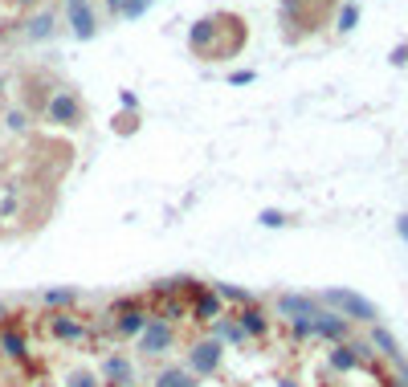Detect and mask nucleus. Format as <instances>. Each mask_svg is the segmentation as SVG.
<instances>
[{"instance_id":"obj_16","label":"nucleus","mask_w":408,"mask_h":387,"mask_svg":"<svg viewBox=\"0 0 408 387\" xmlns=\"http://www.w3.org/2000/svg\"><path fill=\"white\" fill-rule=\"evenodd\" d=\"M277 314H282L286 322H294V318H314L319 306H314L310 298H302V293H282V298H277Z\"/></svg>"},{"instance_id":"obj_11","label":"nucleus","mask_w":408,"mask_h":387,"mask_svg":"<svg viewBox=\"0 0 408 387\" xmlns=\"http://www.w3.org/2000/svg\"><path fill=\"white\" fill-rule=\"evenodd\" d=\"M323 302H326V306H335V310H343V314H351V318H363V322H372V318H375L372 302H363V298L351 293V290H326Z\"/></svg>"},{"instance_id":"obj_29","label":"nucleus","mask_w":408,"mask_h":387,"mask_svg":"<svg viewBox=\"0 0 408 387\" xmlns=\"http://www.w3.org/2000/svg\"><path fill=\"white\" fill-rule=\"evenodd\" d=\"M228 82H233V86H249V82H253V69H237V74H228Z\"/></svg>"},{"instance_id":"obj_4","label":"nucleus","mask_w":408,"mask_h":387,"mask_svg":"<svg viewBox=\"0 0 408 387\" xmlns=\"http://www.w3.org/2000/svg\"><path fill=\"white\" fill-rule=\"evenodd\" d=\"M172 347H176V326L167 322V318H155V314H151V322L143 326V335L135 339V355L139 359H163Z\"/></svg>"},{"instance_id":"obj_27","label":"nucleus","mask_w":408,"mask_h":387,"mask_svg":"<svg viewBox=\"0 0 408 387\" xmlns=\"http://www.w3.org/2000/svg\"><path fill=\"white\" fill-rule=\"evenodd\" d=\"M258 220H261V225H265V228H282V225H286V212H277V208H265V212H261V216H258Z\"/></svg>"},{"instance_id":"obj_15","label":"nucleus","mask_w":408,"mask_h":387,"mask_svg":"<svg viewBox=\"0 0 408 387\" xmlns=\"http://www.w3.org/2000/svg\"><path fill=\"white\" fill-rule=\"evenodd\" d=\"M151 387H200V379L184 363H160L151 375Z\"/></svg>"},{"instance_id":"obj_1","label":"nucleus","mask_w":408,"mask_h":387,"mask_svg":"<svg viewBox=\"0 0 408 387\" xmlns=\"http://www.w3.org/2000/svg\"><path fill=\"white\" fill-rule=\"evenodd\" d=\"M245 41H249V29H245V16H237V13H209L188 29V49L200 62L237 57L245 49Z\"/></svg>"},{"instance_id":"obj_3","label":"nucleus","mask_w":408,"mask_h":387,"mask_svg":"<svg viewBox=\"0 0 408 387\" xmlns=\"http://www.w3.org/2000/svg\"><path fill=\"white\" fill-rule=\"evenodd\" d=\"M184 367H188L196 379H212V375H221V367H225V347L212 339V335L192 339L188 351H184Z\"/></svg>"},{"instance_id":"obj_9","label":"nucleus","mask_w":408,"mask_h":387,"mask_svg":"<svg viewBox=\"0 0 408 387\" xmlns=\"http://www.w3.org/2000/svg\"><path fill=\"white\" fill-rule=\"evenodd\" d=\"M188 314H192V322H204L212 326L221 314H225V302H221V293L212 290V286H192V298H188Z\"/></svg>"},{"instance_id":"obj_2","label":"nucleus","mask_w":408,"mask_h":387,"mask_svg":"<svg viewBox=\"0 0 408 387\" xmlns=\"http://www.w3.org/2000/svg\"><path fill=\"white\" fill-rule=\"evenodd\" d=\"M41 118H45L49 127H57V130H78L82 123H86V102H82V94L74 90V86L53 82V90H49V102H45V111H41Z\"/></svg>"},{"instance_id":"obj_22","label":"nucleus","mask_w":408,"mask_h":387,"mask_svg":"<svg viewBox=\"0 0 408 387\" xmlns=\"http://www.w3.org/2000/svg\"><path fill=\"white\" fill-rule=\"evenodd\" d=\"M62 387H102V379H98L94 367H65L62 371Z\"/></svg>"},{"instance_id":"obj_31","label":"nucleus","mask_w":408,"mask_h":387,"mask_svg":"<svg viewBox=\"0 0 408 387\" xmlns=\"http://www.w3.org/2000/svg\"><path fill=\"white\" fill-rule=\"evenodd\" d=\"M396 232H400V237H404V241H408V212H404V216H400V220H396Z\"/></svg>"},{"instance_id":"obj_33","label":"nucleus","mask_w":408,"mask_h":387,"mask_svg":"<svg viewBox=\"0 0 408 387\" xmlns=\"http://www.w3.org/2000/svg\"><path fill=\"white\" fill-rule=\"evenodd\" d=\"M9 4H16V9H33L37 0H9Z\"/></svg>"},{"instance_id":"obj_21","label":"nucleus","mask_w":408,"mask_h":387,"mask_svg":"<svg viewBox=\"0 0 408 387\" xmlns=\"http://www.w3.org/2000/svg\"><path fill=\"white\" fill-rule=\"evenodd\" d=\"M37 302L45 310H74L78 306V290H74V286H57V290H45Z\"/></svg>"},{"instance_id":"obj_13","label":"nucleus","mask_w":408,"mask_h":387,"mask_svg":"<svg viewBox=\"0 0 408 387\" xmlns=\"http://www.w3.org/2000/svg\"><path fill=\"white\" fill-rule=\"evenodd\" d=\"M21 86H25V90H21V106H25V111H29L33 118H37V114L45 111L49 90H53V86H49V82L41 78V74H25V82H21Z\"/></svg>"},{"instance_id":"obj_18","label":"nucleus","mask_w":408,"mask_h":387,"mask_svg":"<svg viewBox=\"0 0 408 387\" xmlns=\"http://www.w3.org/2000/svg\"><path fill=\"white\" fill-rule=\"evenodd\" d=\"M212 339L221 342V347H245V330L241 326H237V318H233V314H221V318H216V322H212Z\"/></svg>"},{"instance_id":"obj_30","label":"nucleus","mask_w":408,"mask_h":387,"mask_svg":"<svg viewBox=\"0 0 408 387\" xmlns=\"http://www.w3.org/2000/svg\"><path fill=\"white\" fill-rule=\"evenodd\" d=\"M118 102H123L127 111H139V98L131 94V90H118Z\"/></svg>"},{"instance_id":"obj_34","label":"nucleus","mask_w":408,"mask_h":387,"mask_svg":"<svg viewBox=\"0 0 408 387\" xmlns=\"http://www.w3.org/2000/svg\"><path fill=\"white\" fill-rule=\"evenodd\" d=\"M323 387H335V383H323Z\"/></svg>"},{"instance_id":"obj_7","label":"nucleus","mask_w":408,"mask_h":387,"mask_svg":"<svg viewBox=\"0 0 408 387\" xmlns=\"http://www.w3.org/2000/svg\"><path fill=\"white\" fill-rule=\"evenodd\" d=\"M62 9H65L70 37H74V41H94V33H98V9H94V0H62Z\"/></svg>"},{"instance_id":"obj_32","label":"nucleus","mask_w":408,"mask_h":387,"mask_svg":"<svg viewBox=\"0 0 408 387\" xmlns=\"http://www.w3.org/2000/svg\"><path fill=\"white\" fill-rule=\"evenodd\" d=\"M277 387H298V379H294V375H282V379H277Z\"/></svg>"},{"instance_id":"obj_17","label":"nucleus","mask_w":408,"mask_h":387,"mask_svg":"<svg viewBox=\"0 0 408 387\" xmlns=\"http://www.w3.org/2000/svg\"><path fill=\"white\" fill-rule=\"evenodd\" d=\"M314 339H326V342H343L347 339V318L339 314H314Z\"/></svg>"},{"instance_id":"obj_23","label":"nucleus","mask_w":408,"mask_h":387,"mask_svg":"<svg viewBox=\"0 0 408 387\" xmlns=\"http://www.w3.org/2000/svg\"><path fill=\"white\" fill-rule=\"evenodd\" d=\"M29 123H33V114L25 111V106H9V111H4V130H9V135H25Z\"/></svg>"},{"instance_id":"obj_14","label":"nucleus","mask_w":408,"mask_h":387,"mask_svg":"<svg viewBox=\"0 0 408 387\" xmlns=\"http://www.w3.org/2000/svg\"><path fill=\"white\" fill-rule=\"evenodd\" d=\"M363 355H368V347H351V342H335L331 347V355H326V367L335 375H347L355 371L359 363H363Z\"/></svg>"},{"instance_id":"obj_12","label":"nucleus","mask_w":408,"mask_h":387,"mask_svg":"<svg viewBox=\"0 0 408 387\" xmlns=\"http://www.w3.org/2000/svg\"><path fill=\"white\" fill-rule=\"evenodd\" d=\"M233 318H237V326L245 330V339H265L270 335V314H265V306H258V302H249V306L233 310Z\"/></svg>"},{"instance_id":"obj_5","label":"nucleus","mask_w":408,"mask_h":387,"mask_svg":"<svg viewBox=\"0 0 408 387\" xmlns=\"http://www.w3.org/2000/svg\"><path fill=\"white\" fill-rule=\"evenodd\" d=\"M151 322V314H147L143 302H135V298H123V302H114L111 310V330L118 335V339H139L143 335V326Z\"/></svg>"},{"instance_id":"obj_28","label":"nucleus","mask_w":408,"mask_h":387,"mask_svg":"<svg viewBox=\"0 0 408 387\" xmlns=\"http://www.w3.org/2000/svg\"><path fill=\"white\" fill-rule=\"evenodd\" d=\"M13 212H16V188H9L4 200H0V220H4V216H13Z\"/></svg>"},{"instance_id":"obj_20","label":"nucleus","mask_w":408,"mask_h":387,"mask_svg":"<svg viewBox=\"0 0 408 387\" xmlns=\"http://www.w3.org/2000/svg\"><path fill=\"white\" fill-rule=\"evenodd\" d=\"M102 9L114 16V21H135L151 9V0H102Z\"/></svg>"},{"instance_id":"obj_8","label":"nucleus","mask_w":408,"mask_h":387,"mask_svg":"<svg viewBox=\"0 0 408 387\" xmlns=\"http://www.w3.org/2000/svg\"><path fill=\"white\" fill-rule=\"evenodd\" d=\"M94 371L102 379V387H135V359L127 351H106Z\"/></svg>"},{"instance_id":"obj_24","label":"nucleus","mask_w":408,"mask_h":387,"mask_svg":"<svg viewBox=\"0 0 408 387\" xmlns=\"http://www.w3.org/2000/svg\"><path fill=\"white\" fill-rule=\"evenodd\" d=\"M212 290L221 293V302H233V306H237V310H241V306H249V302H253V293L237 290V286H225V281H216Z\"/></svg>"},{"instance_id":"obj_19","label":"nucleus","mask_w":408,"mask_h":387,"mask_svg":"<svg viewBox=\"0 0 408 387\" xmlns=\"http://www.w3.org/2000/svg\"><path fill=\"white\" fill-rule=\"evenodd\" d=\"M53 33H57V16L49 13V9L25 21V37H29V41H49Z\"/></svg>"},{"instance_id":"obj_6","label":"nucleus","mask_w":408,"mask_h":387,"mask_svg":"<svg viewBox=\"0 0 408 387\" xmlns=\"http://www.w3.org/2000/svg\"><path fill=\"white\" fill-rule=\"evenodd\" d=\"M45 330H49V339L53 342H65V347H78V342L90 339V326L82 322L78 314H70V310H49Z\"/></svg>"},{"instance_id":"obj_25","label":"nucleus","mask_w":408,"mask_h":387,"mask_svg":"<svg viewBox=\"0 0 408 387\" xmlns=\"http://www.w3.org/2000/svg\"><path fill=\"white\" fill-rule=\"evenodd\" d=\"M131 130H139V111L135 114H118V118H114V135H131Z\"/></svg>"},{"instance_id":"obj_10","label":"nucleus","mask_w":408,"mask_h":387,"mask_svg":"<svg viewBox=\"0 0 408 387\" xmlns=\"http://www.w3.org/2000/svg\"><path fill=\"white\" fill-rule=\"evenodd\" d=\"M0 355L13 363H29V339H25V326L16 322V314L0 318Z\"/></svg>"},{"instance_id":"obj_26","label":"nucleus","mask_w":408,"mask_h":387,"mask_svg":"<svg viewBox=\"0 0 408 387\" xmlns=\"http://www.w3.org/2000/svg\"><path fill=\"white\" fill-rule=\"evenodd\" d=\"M355 21H359V9L355 4H343L339 9V33H351L355 29Z\"/></svg>"}]
</instances>
